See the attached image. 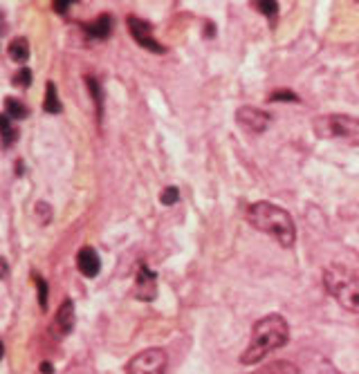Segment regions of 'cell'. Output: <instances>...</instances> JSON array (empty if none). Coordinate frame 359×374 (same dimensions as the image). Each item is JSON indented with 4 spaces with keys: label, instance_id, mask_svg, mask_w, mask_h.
Returning a JSON list of instances; mask_svg holds the SVG:
<instances>
[{
    "label": "cell",
    "instance_id": "cell-12",
    "mask_svg": "<svg viewBox=\"0 0 359 374\" xmlns=\"http://www.w3.org/2000/svg\"><path fill=\"white\" fill-rule=\"evenodd\" d=\"M252 374H298V368L290 361H274V363H267L261 370H256Z\"/></svg>",
    "mask_w": 359,
    "mask_h": 374
},
{
    "label": "cell",
    "instance_id": "cell-2",
    "mask_svg": "<svg viewBox=\"0 0 359 374\" xmlns=\"http://www.w3.org/2000/svg\"><path fill=\"white\" fill-rule=\"evenodd\" d=\"M247 220L256 231L274 238L278 245L292 249L296 242V227L292 216L272 202H256L247 209Z\"/></svg>",
    "mask_w": 359,
    "mask_h": 374
},
{
    "label": "cell",
    "instance_id": "cell-18",
    "mask_svg": "<svg viewBox=\"0 0 359 374\" xmlns=\"http://www.w3.org/2000/svg\"><path fill=\"white\" fill-rule=\"evenodd\" d=\"M29 83H32V72H29L27 67L18 70V72L14 74V86H18V88H27Z\"/></svg>",
    "mask_w": 359,
    "mask_h": 374
},
{
    "label": "cell",
    "instance_id": "cell-21",
    "mask_svg": "<svg viewBox=\"0 0 359 374\" xmlns=\"http://www.w3.org/2000/svg\"><path fill=\"white\" fill-rule=\"evenodd\" d=\"M267 99L269 101H298V97L290 92V90H276V92H272Z\"/></svg>",
    "mask_w": 359,
    "mask_h": 374
},
{
    "label": "cell",
    "instance_id": "cell-19",
    "mask_svg": "<svg viewBox=\"0 0 359 374\" xmlns=\"http://www.w3.org/2000/svg\"><path fill=\"white\" fill-rule=\"evenodd\" d=\"M159 200H162V204H175V202L180 200V190H177L175 186L164 188L162 195H159Z\"/></svg>",
    "mask_w": 359,
    "mask_h": 374
},
{
    "label": "cell",
    "instance_id": "cell-7",
    "mask_svg": "<svg viewBox=\"0 0 359 374\" xmlns=\"http://www.w3.org/2000/svg\"><path fill=\"white\" fill-rule=\"evenodd\" d=\"M236 121H238V126H241L243 130H247V133L261 135V133H265V130H267L272 117H269V113H265V110H261V108L243 106V108L236 110Z\"/></svg>",
    "mask_w": 359,
    "mask_h": 374
},
{
    "label": "cell",
    "instance_id": "cell-5",
    "mask_svg": "<svg viewBox=\"0 0 359 374\" xmlns=\"http://www.w3.org/2000/svg\"><path fill=\"white\" fill-rule=\"evenodd\" d=\"M164 372H166V352L159 348L139 352L126 368V374H164Z\"/></svg>",
    "mask_w": 359,
    "mask_h": 374
},
{
    "label": "cell",
    "instance_id": "cell-17",
    "mask_svg": "<svg viewBox=\"0 0 359 374\" xmlns=\"http://www.w3.org/2000/svg\"><path fill=\"white\" fill-rule=\"evenodd\" d=\"M254 7L258 9V12H263L269 20H272V23H274V18L278 16V5L276 3H256Z\"/></svg>",
    "mask_w": 359,
    "mask_h": 374
},
{
    "label": "cell",
    "instance_id": "cell-26",
    "mask_svg": "<svg viewBox=\"0 0 359 374\" xmlns=\"http://www.w3.org/2000/svg\"><path fill=\"white\" fill-rule=\"evenodd\" d=\"M5 357V345H3V341H0V359Z\"/></svg>",
    "mask_w": 359,
    "mask_h": 374
},
{
    "label": "cell",
    "instance_id": "cell-13",
    "mask_svg": "<svg viewBox=\"0 0 359 374\" xmlns=\"http://www.w3.org/2000/svg\"><path fill=\"white\" fill-rule=\"evenodd\" d=\"M9 56H12V60H16V63H25V60L29 58V43L27 38H14L12 43H9Z\"/></svg>",
    "mask_w": 359,
    "mask_h": 374
},
{
    "label": "cell",
    "instance_id": "cell-22",
    "mask_svg": "<svg viewBox=\"0 0 359 374\" xmlns=\"http://www.w3.org/2000/svg\"><path fill=\"white\" fill-rule=\"evenodd\" d=\"M319 374H342L335 366H330V363H324L321 368H319Z\"/></svg>",
    "mask_w": 359,
    "mask_h": 374
},
{
    "label": "cell",
    "instance_id": "cell-14",
    "mask_svg": "<svg viewBox=\"0 0 359 374\" xmlns=\"http://www.w3.org/2000/svg\"><path fill=\"white\" fill-rule=\"evenodd\" d=\"M0 135H3V144L5 148H9L18 137V128L12 124V119L7 115H0Z\"/></svg>",
    "mask_w": 359,
    "mask_h": 374
},
{
    "label": "cell",
    "instance_id": "cell-23",
    "mask_svg": "<svg viewBox=\"0 0 359 374\" xmlns=\"http://www.w3.org/2000/svg\"><path fill=\"white\" fill-rule=\"evenodd\" d=\"M7 274H9L7 260H5V258H0V278H7Z\"/></svg>",
    "mask_w": 359,
    "mask_h": 374
},
{
    "label": "cell",
    "instance_id": "cell-9",
    "mask_svg": "<svg viewBox=\"0 0 359 374\" xmlns=\"http://www.w3.org/2000/svg\"><path fill=\"white\" fill-rule=\"evenodd\" d=\"M74 327V305H72V300H63V305L58 307L56 311V316H54V323H52V334L58 336V339H63L67 336L70 332H72Z\"/></svg>",
    "mask_w": 359,
    "mask_h": 374
},
{
    "label": "cell",
    "instance_id": "cell-16",
    "mask_svg": "<svg viewBox=\"0 0 359 374\" xmlns=\"http://www.w3.org/2000/svg\"><path fill=\"white\" fill-rule=\"evenodd\" d=\"M43 108L47 113H61V101H58V95H56V86L54 83H47V90H45V104Z\"/></svg>",
    "mask_w": 359,
    "mask_h": 374
},
{
    "label": "cell",
    "instance_id": "cell-1",
    "mask_svg": "<svg viewBox=\"0 0 359 374\" xmlns=\"http://www.w3.org/2000/svg\"><path fill=\"white\" fill-rule=\"evenodd\" d=\"M287 339H290V327H287V320L283 316L278 314L263 316L252 330V339H249V345L243 352L241 363L243 366L261 363L267 355H272L274 350L283 348Z\"/></svg>",
    "mask_w": 359,
    "mask_h": 374
},
{
    "label": "cell",
    "instance_id": "cell-6",
    "mask_svg": "<svg viewBox=\"0 0 359 374\" xmlns=\"http://www.w3.org/2000/svg\"><path fill=\"white\" fill-rule=\"evenodd\" d=\"M128 29H131V36L135 38V43H139L144 49H148V52H155V54L166 52L164 45L155 38L151 23H146V20L137 16H128Z\"/></svg>",
    "mask_w": 359,
    "mask_h": 374
},
{
    "label": "cell",
    "instance_id": "cell-11",
    "mask_svg": "<svg viewBox=\"0 0 359 374\" xmlns=\"http://www.w3.org/2000/svg\"><path fill=\"white\" fill-rule=\"evenodd\" d=\"M86 32H88L90 38H108V36H111V32H113V18H111V14H102L95 20V23L86 25Z\"/></svg>",
    "mask_w": 359,
    "mask_h": 374
},
{
    "label": "cell",
    "instance_id": "cell-10",
    "mask_svg": "<svg viewBox=\"0 0 359 374\" xmlns=\"http://www.w3.org/2000/svg\"><path fill=\"white\" fill-rule=\"evenodd\" d=\"M77 267L86 278H95L99 274V269H102V260H99L95 249L83 247L81 251H79V256H77Z\"/></svg>",
    "mask_w": 359,
    "mask_h": 374
},
{
    "label": "cell",
    "instance_id": "cell-25",
    "mask_svg": "<svg viewBox=\"0 0 359 374\" xmlns=\"http://www.w3.org/2000/svg\"><path fill=\"white\" fill-rule=\"evenodd\" d=\"M41 370H43V374H52V366H49V363H43Z\"/></svg>",
    "mask_w": 359,
    "mask_h": 374
},
{
    "label": "cell",
    "instance_id": "cell-24",
    "mask_svg": "<svg viewBox=\"0 0 359 374\" xmlns=\"http://www.w3.org/2000/svg\"><path fill=\"white\" fill-rule=\"evenodd\" d=\"M67 7H70V3H54V9H56V12H67Z\"/></svg>",
    "mask_w": 359,
    "mask_h": 374
},
{
    "label": "cell",
    "instance_id": "cell-3",
    "mask_svg": "<svg viewBox=\"0 0 359 374\" xmlns=\"http://www.w3.org/2000/svg\"><path fill=\"white\" fill-rule=\"evenodd\" d=\"M326 289L339 305L359 314V274L344 267H328L324 274Z\"/></svg>",
    "mask_w": 359,
    "mask_h": 374
},
{
    "label": "cell",
    "instance_id": "cell-20",
    "mask_svg": "<svg viewBox=\"0 0 359 374\" xmlns=\"http://www.w3.org/2000/svg\"><path fill=\"white\" fill-rule=\"evenodd\" d=\"M36 287H38V302H41V309H47V285L41 276H36Z\"/></svg>",
    "mask_w": 359,
    "mask_h": 374
},
{
    "label": "cell",
    "instance_id": "cell-8",
    "mask_svg": "<svg viewBox=\"0 0 359 374\" xmlns=\"http://www.w3.org/2000/svg\"><path fill=\"white\" fill-rule=\"evenodd\" d=\"M157 294V276L146 265H139L135 280V296L139 300H153Z\"/></svg>",
    "mask_w": 359,
    "mask_h": 374
},
{
    "label": "cell",
    "instance_id": "cell-15",
    "mask_svg": "<svg viewBox=\"0 0 359 374\" xmlns=\"http://www.w3.org/2000/svg\"><path fill=\"white\" fill-rule=\"evenodd\" d=\"M5 108H7V117H9V119H25V117L29 115L23 101L12 99V97L5 101Z\"/></svg>",
    "mask_w": 359,
    "mask_h": 374
},
{
    "label": "cell",
    "instance_id": "cell-4",
    "mask_svg": "<svg viewBox=\"0 0 359 374\" xmlns=\"http://www.w3.org/2000/svg\"><path fill=\"white\" fill-rule=\"evenodd\" d=\"M312 133L326 141L359 144V117L353 115H321L312 121Z\"/></svg>",
    "mask_w": 359,
    "mask_h": 374
}]
</instances>
